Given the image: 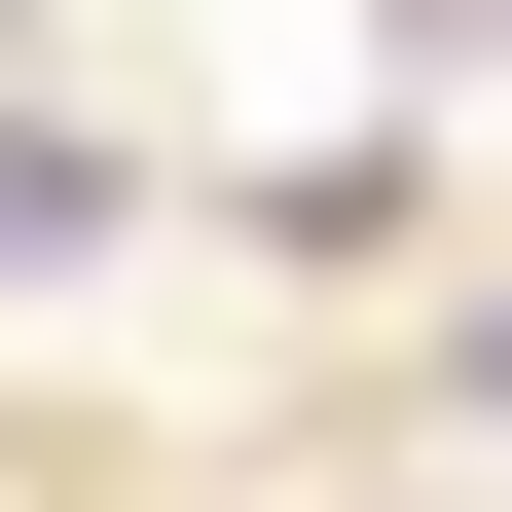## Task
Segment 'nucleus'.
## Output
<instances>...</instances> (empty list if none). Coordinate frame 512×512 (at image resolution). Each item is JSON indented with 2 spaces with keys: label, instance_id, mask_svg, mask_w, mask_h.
<instances>
[{
  "label": "nucleus",
  "instance_id": "nucleus-1",
  "mask_svg": "<svg viewBox=\"0 0 512 512\" xmlns=\"http://www.w3.org/2000/svg\"><path fill=\"white\" fill-rule=\"evenodd\" d=\"M476 403H512V330H476Z\"/></svg>",
  "mask_w": 512,
  "mask_h": 512
}]
</instances>
